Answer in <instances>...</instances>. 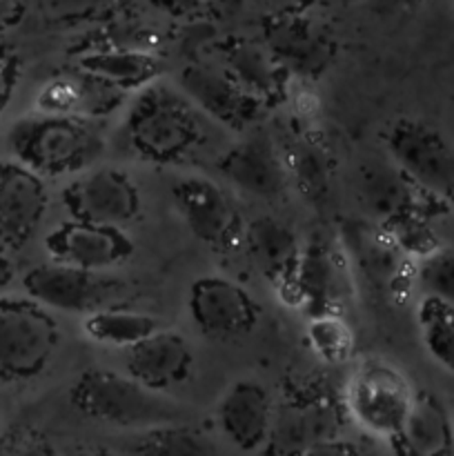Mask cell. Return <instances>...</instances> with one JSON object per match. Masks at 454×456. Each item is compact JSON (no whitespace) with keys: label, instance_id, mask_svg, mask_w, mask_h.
<instances>
[{"label":"cell","instance_id":"1","mask_svg":"<svg viewBox=\"0 0 454 456\" xmlns=\"http://www.w3.org/2000/svg\"><path fill=\"white\" fill-rule=\"evenodd\" d=\"M7 145L18 163L53 178L89 167L101 154L102 138L85 116L40 111L12 125Z\"/></svg>","mask_w":454,"mask_h":456},{"label":"cell","instance_id":"2","mask_svg":"<svg viewBox=\"0 0 454 456\" xmlns=\"http://www.w3.org/2000/svg\"><path fill=\"white\" fill-rule=\"evenodd\" d=\"M69 399L83 417L129 430H150L176 423L182 417L181 408L165 399L163 392L151 390L132 374L123 377L109 370H87L80 374Z\"/></svg>","mask_w":454,"mask_h":456},{"label":"cell","instance_id":"3","mask_svg":"<svg viewBox=\"0 0 454 456\" xmlns=\"http://www.w3.org/2000/svg\"><path fill=\"white\" fill-rule=\"evenodd\" d=\"M127 132L145 159L172 163L199 142V116L194 107L167 87H150L129 111Z\"/></svg>","mask_w":454,"mask_h":456},{"label":"cell","instance_id":"4","mask_svg":"<svg viewBox=\"0 0 454 456\" xmlns=\"http://www.w3.org/2000/svg\"><path fill=\"white\" fill-rule=\"evenodd\" d=\"M341 248L361 279L385 298L403 303L417 289V261L378 221H347Z\"/></svg>","mask_w":454,"mask_h":456},{"label":"cell","instance_id":"5","mask_svg":"<svg viewBox=\"0 0 454 456\" xmlns=\"http://www.w3.org/2000/svg\"><path fill=\"white\" fill-rule=\"evenodd\" d=\"M38 301L0 303V368L4 381H25L45 370L58 346V325Z\"/></svg>","mask_w":454,"mask_h":456},{"label":"cell","instance_id":"6","mask_svg":"<svg viewBox=\"0 0 454 456\" xmlns=\"http://www.w3.org/2000/svg\"><path fill=\"white\" fill-rule=\"evenodd\" d=\"M409 381L381 359H368L354 370L347 383V410L365 432L394 439L414 401Z\"/></svg>","mask_w":454,"mask_h":456},{"label":"cell","instance_id":"7","mask_svg":"<svg viewBox=\"0 0 454 456\" xmlns=\"http://www.w3.org/2000/svg\"><path fill=\"white\" fill-rule=\"evenodd\" d=\"M385 147L423 190L454 203V151L441 132L418 118H399L387 129Z\"/></svg>","mask_w":454,"mask_h":456},{"label":"cell","instance_id":"8","mask_svg":"<svg viewBox=\"0 0 454 456\" xmlns=\"http://www.w3.org/2000/svg\"><path fill=\"white\" fill-rule=\"evenodd\" d=\"M22 289L40 305L69 314H89L111 305L118 285L102 272L83 270L67 263H45L22 276Z\"/></svg>","mask_w":454,"mask_h":456},{"label":"cell","instance_id":"9","mask_svg":"<svg viewBox=\"0 0 454 456\" xmlns=\"http://www.w3.org/2000/svg\"><path fill=\"white\" fill-rule=\"evenodd\" d=\"M359 194L374 221L387 223L405 214L443 212L448 203L423 190L401 165L392 159H369L361 165Z\"/></svg>","mask_w":454,"mask_h":456},{"label":"cell","instance_id":"10","mask_svg":"<svg viewBox=\"0 0 454 456\" xmlns=\"http://www.w3.org/2000/svg\"><path fill=\"white\" fill-rule=\"evenodd\" d=\"M71 218L98 225H125L141 209V194L132 178L114 167L85 172L62 191Z\"/></svg>","mask_w":454,"mask_h":456},{"label":"cell","instance_id":"11","mask_svg":"<svg viewBox=\"0 0 454 456\" xmlns=\"http://www.w3.org/2000/svg\"><path fill=\"white\" fill-rule=\"evenodd\" d=\"M174 203L187 230L216 249H231L245 236L240 216L216 183L200 176L182 178L174 185Z\"/></svg>","mask_w":454,"mask_h":456},{"label":"cell","instance_id":"12","mask_svg":"<svg viewBox=\"0 0 454 456\" xmlns=\"http://www.w3.org/2000/svg\"><path fill=\"white\" fill-rule=\"evenodd\" d=\"M190 314L205 337L234 338L252 332L258 305L252 294L234 281L203 276L190 288Z\"/></svg>","mask_w":454,"mask_h":456},{"label":"cell","instance_id":"13","mask_svg":"<svg viewBox=\"0 0 454 456\" xmlns=\"http://www.w3.org/2000/svg\"><path fill=\"white\" fill-rule=\"evenodd\" d=\"M45 249L52 261L102 272L132 256L134 243L118 225H98L71 218L49 232Z\"/></svg>","mask_w":454,"mask_h":456},{"label":"cell","instance_id":"14","mask_svg":"<svg viewBox=\"0 0 454 456\" xmlns=\"http://www.w3.org/2000/svg\"><path fill=\"white\" fill-rule=\"evenodd\" d=\"M245 245L254 267L265 276L288 305L298 307L296 281L303 245L298 243L292 227L274 216H258L245 227Z\"/></svg>","mask_w":454,"mask_h":456},{"label":"cell","instance_id":"15","mask_svg":"<svg viewBox=\"0 0 454 456\" xmlns=\"http://www.w3.org/2000/svg\"><path fill=\"white\" fill-rule=\"evenodd\" d=\"M345 261L347 256L341 245L334 248L323 239L303 245L294 289L298 307H303L307 316L341 312L347 297Z\"/></svg>","mask_w":454,"mask_h":456},{"label":"cell","instance_id":"16","mask_svg":"<svg viewBox=\"0 0 454 456\" xmlns=\"http://www.w3.org/2000/svg\"><path fill=\"white\" fill-rule=\"evenodd\" d=\"M181 87L190 101H194L207 116L234 129L247 127L258 120L263 111V98L249 92L230 71L187 67L181 74Z\"/></svg>","mask_w":454,"mask_h":456},{"label":"cell","instance_id":"17","mask_svg":"<svg viewBox=\"0 0 454 456\" xmlns=\"http://www.w3.org/2000/svg\"><path fill=\"white\" fill-rule=\"evenodd\" d=\"M47 209L43 176L16 163L3 165L0 176V234L3 248L18 249L29 240Z\"/></svg>","mask_w":454,"mask_h":456},{"label":"cell","instance_id":"18","mask_svg":"<svg viewBox=\"0 0 454 456\" xmlns=\"http://www.w3.org/2000/svg\"><path fill=\"white\" fill-rule=\"evenodd\" d=\"M221 172L236 190L261 200L279 199L289 181L285 154L267 134H254L231 147L221 160Z\"/></svg>","mask_w":454,"mask_h":456},{"label":"cell","instance_id":"19","mask_svg":"<svg viewBox=\"0 0 454 456\" xmlns=\"http://www.w3.org/2000/svg\"><path fill=\"white\" fill-rule=\"evenodd\" d=\"M194 368V354L185 338L158 330L127 350V374L151 390L165 392L185 381Z\"/></svg>","mask_w":454,"mask_h":456},{"label":"cell","instance_id":"20","mask_svg":"<svg viewBox=\"0 0 454 456\" xmlns=\"http://www.w3.org/2000/svg\"><path fill=\"white\" fill-rule=\"evenodd\" d=\"M218 423L223 435L243 452L263 448L272 430V399L265 387L254 381L234 383L218 405Z\"/></svg>","mask_w":454,"mask_h":456},{"label":"cell","instance_id":"21","mask_svg":"<svg viewBox=\"0 0 454 456\" xmlns=\"http://www.w3.org/2000/svg\"><path fill=\"white\" fill-rule=\"evenodd\" d=\"M399 454L445 456L454 454V419L430 392L414 396L403 426L392 439Z\"/></svg>","mask_w":454,"mask_h":456},{"label":"cell","instance_id":"22","mask_svg":"<svg viewBox=\"0 0 454 456\" xmlns=\"http://www.w3.org/2000/svg\"><path fill=\"white\" fill-rule=\"evenodd\" d=\"M125 89L105 83L98 76L80 69L74 76L53 78L40 89L38 110L52 114H74L96 118L118 105Z\"/></svg>","mask_w":454,"mask_h":456},{"label":"cell","instance_id":"23","mask_svg":"<svg viewBox=\"0 0 454 456\" xmlns=\"http://www.w3.org/2000/svg\"><path fill=\"white\" fill-rule=\"evenodd\" d=\"M270 52L285 69L316 74L329 58V40L305 18H285L270 31Z\"/></svg>","mask_w":454,"mask_h":456},{"label":"cell","instance_id":"24","mask_svg":"<svg viewBox=\"0 0 454 456\" xmlns=\"http://www.w3.org/2000/svg\"><path fill=\"white\" fill-rule=\"evenodd\" d=\"M83 330L92 341L101 343V346L129 350V347L138 346L142 338L158 332L160 323L145 312L107 305L85 314Z\"/></svg>","mask_w":454,"mask_h":456},{"label":"cell","instance_id":"25","mask_svg":"<svg viewBox=\"0 0 454 456\" xmlns=\"http://www.w3.org/2000/svg\"><path fill=\"white\" fill-rule=\"evenodd\" d=\"M225 62L227 71L263 101H274L283 92V74L288 69L276 61L270 49L239 43L227 49Z\"/></svg>","mask_w":454,"mask_h":456},{"label":"cell","instance_id":"26","mask_svg":"<svg viewBox=\"0 0 454 456\" xmlns=\"http://www.w3.org/2000/svg\"><path fill=\"white\" fill-rule=\"evenodd\" d=\"M80 69L127 92V89L151 83L163 71V62L147 52L116 49V52L89 53L80 61Z\"/></svg>","mask_w":454,"mask_h":456},{"label":"cell","instance_id":"27","mask_svg":"<svg viewBox=\"0 0 454 456\" xmlns=\"http://www.w3.org/2000/svg\"><path fill=\"white\" fill-rule=\"evenodd\" d=\"M417 325L427 354L454 374V303L436 297H421Z\"/></svg>","mask_w":454,"mask_h":456},{"label":"cell","instance_id":"28","mask_svg":"<svg viewBox=\"0 0 454 456\" xmlns=\"http://www.w3.org/2000/svg\"><path fill=\"white\" fill-rule=\"evenodd\" d=\"M285 165H288L289 178H294L307 199L320 200L328 194L332 167H329V156L323 142L310 136L298 138L285 154Z\"/></svg>","mask_w":454,"mask_h":456},{"label":"cell","instance_id":"29","mask_svg":"<svg viewBox=\"0 0 454 456\" xmlns=\"http://www.w3.org/2000/svg\"><path fill=\"white\" fill-rule=\"evenodd\" d=\"M127 452L134 454H212L216 452L212 444L187 426H156L150 430H141L127 445Z\"/></svg>","mask_w":454,"mask_h":456},{"label":"cell","instance_id":"30","mask_svg":"<svg viewBox=\"0 0 454 456\" xmlns=\"http://www.w3.org/2000/svg\"><path fill=\"white\" fill-rule=\"evenodd\" d=\"M307 338L310 346L325 363L341 365L354 352V334L350 325L341 316V312H329V314L310 316L307 325Z\"/></svg>","mask_w":454,"mask_h":456},{"label":"cell","instance_id":"31","mask_svg":"<svg viewBox=\"0 0 454 456\" xmlns=\"http://www.w3.org/2000/svg\"><path fill=\"white\" fill-rule=\"evenodd\" d=\"M417 289L423 297L454 303V249L441 245L436 252L417 261Z\"/></svg>","mask_w":454,"mask_h":456},{"label":"cell","instance_id":"32","mask_svg":"<svg viewBox=\"0 0 454 456\" xmlns=\"http://www.w3.org/2000/svg\"><path fill=\"white\" fill-rule=\"evenodd\" d=\"M387 227L399 248L403 249L408 256L414 261H421L427 254L436 252L441 248V239L436 232L432 230L430 216H421V214H405V216L392 218V221L383 223Z\"/></svg>","mask_w":454,"mask_h":456},{"label":"cell","instance_id":"33","mask_svg":"<svg viewBox=\"0 0 454 456\" xmlns=\"http://www.w3.org/2000/svg\"><path fill=\"white\" fill-rule=\"evenodd\" d=\"M385 3H394V4H412V3H418V0H385Z\"/></svg>","mask_w":454,"mask_h":456}]
</instances>
